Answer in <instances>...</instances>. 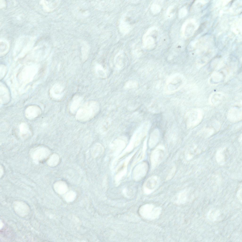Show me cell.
I'll list each match as a JSON object with an SVG mask.
<instances>
[{
    "instance_id": "obj_9",
    "label": "cell",
    "mask_w": 242,
    "mask_h": 242,
    "mask_svg": "<svg viewBox=\"0 0 242 242\" xmlns=\"http://www.w3.org/2000/svg\"><path fill=\"white\" fill-rule=\"evenodd\" d=\"M103 149L101 146L99 144H96L93 148L91 152L92 156L96 158L100 156L103 152Z\"/></svg>"
},
{
    "instance_id": "obj_4",
    "label": "cell",
    "mask_w": 242,
    "mask_h": 242,
    "mask_svg": "<svg viewBox=\"0 0 242 242\" xmlns=\"http://www.w3.org/2000/svg\"><path fill=\"white\" fill-rule=\"evenodd\" d=\"M14 206L15 211L21 216L25 215L28 211L27 206L22 203L17 202L14 204Z\"/></svg>"
},
{
    "instance_id": "obj_2",
    "label": "cell",
    "mask_w": 242,
    "mask_h": 242,
    "mask_svg": "<svg viewBox=\"0 0 242 242\" xmlns=\"http://www.w3.org/2000/svg\"><path fill=\"white\" fill-rule=\"evenodd\" d=\"M41 113V109L38 107L32 105L28 107L26 109L25 114L26 117L30 119L37 117Z\"/></svg>"
},
{
    "instance_id": "obj_5",
    "label": "cell",
    "mask_w": 242,
    "mask_h": 242,
    "mask_svg": "<svg viewBox=\"0 0 242 242\" xmlns=\"http://www.w3.org/2000/svg\"><path fill=\"white\" fill-rule=\"evenodd\" d=\"M54 188L57 192L60 194L65 193L68 189L67 184L62 181H59L56 182L54 185Z\"/></svg>"
},
{
    "instance_id": "obj_8",
    "label": "cell",
    "mask_w": 242,
    "mask_h": 242,
    "mask_svg": "<svg viewBox=\"0 0 242 242\" xmlns=\"http://www.w3.org/2000/svg\"><path fill=\"white\" fill-rule=\"evenodd\" d=\"M220 214V212L219 210L212 208L208 212L207 217L210 220L214 221L217 220Z\"/></svg>"
},
{
    "instance_id": "obj_6",
    "label": "cell",
    "mask_w": 242,
    "mask_h": 242,
    "mask_svg": "<svg viewBox=\"0 0 242 242\" xmlns=\"http://www.w3.org/2000/svg\"><path fill=\"white\" fill-rule=\"evenodd\" d=\"M82 99L80 97L76 96L74 97L71 105L70 110L73 113L75 112L81 104Z\"/></svg>"
},
{
    "instance_id": "obj_7",
    "label": "cell",
    "mask_w": 242,
    "mask_h": 242,
    "mask_svg": "<svg viewBox=\"0 0 242 242\" xmlns=\"http://www.w3.org/2000/svg\"><path fill=\"white\" fill-rule=\"evenodd\" d=\"M19 129L20 135L22 137H27L30 134L29 127L26 123H22L20 125Z\"/></svg>"
},
{
    "instance_id": "obj_3",
    "label": "cell",
    "mask_w": 242,
    "mask_h": 242,
    "mask_svg": "<svg viewBox=\"0 0 242 242\" xmlns=\"http://www.w3.org/2000/svg\"><path fill=\"white\" fill-rule=\"evenodd\" d=\"M50 154L49 150L47 148L43 147L37 148L33 153L34 159L41 160L48 157Z\"/></svg>"
},
{
    "instance_id": "obj_12",
    "label": "cell",
    "mask_w": 242,
    "mask_h": 242,
    "mask_svg": "<svg viewBox=\"0 0 242 242\" xmlns=\"http://www.w3.org/2000/svg\"><path fill=\"white\" fill-rule=\"evenodd\" d=\"M205 27V23H202V24L200 25V26L198 30V33H199V34L201 32H202V30H203Z\"/></svg>"
},
{
    "instance_id": "obj_1",
    "label": "cell",
    "mask_w": 242,
    "mask_h": 242,
    "mask_svg": "<svg viewBox=\"0 0 242 242\" xmlns=\"http://www.w3.org/2000/svg\"><path fill=\"white\" fill-rule=\"evenodd\" d=\"M98 109V105L96 102L93 101H88L78 110L76 115V118L81 121H89L95 116Z\"/></svg>"
},
{
    "instance_id": "obj_11",
    "label": "cell",
    "mask_w": 242,
    "mask_h": 242,
    "mask_svg": "<svg viewBox=\"0 0 242 242\" xmlns=\"http://www.w3.org/2000/svg\"><path fill=\"white\" fill-rule=\"evenodd\" d=\"M76 195L75 192L73 191H70L66 194L65 196V199L68 202L72 201L74 199Z\"/></svg>"
},
{
    "instance_id": "obj_10",
    "label": "cell",
    "mask_w": 242,
    "mask_h": 242,
    "mask_svg": "<svg viewBox=\"0 0 242 242\" xmlns=\"http://www.w3.org/2000/svg\"><path fill=\"white\" fill-rule=\"evenodd\" d=\"M59 160V158L57 154H54L52 155L48 159V163L51 167H54L58 164Z\"/></svg>"
}]
</instances>
